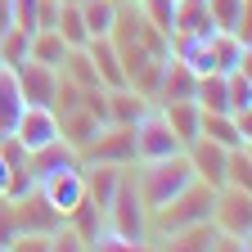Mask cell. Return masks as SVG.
I'll return each instance as SVG.
<instances>
[{"label":"cell","mask_w":252,"mask_h":252,"mask_svg":"<svg viewBox=\"0 0 252 252\" xmlns=\"http://www.w3.org/2000/svg\"><path fill=\"white\" fill-rule=\"evenodd\" d=\"M131 185H135V194L144 203V212L153 216L158 207H167L180 189L194 180V167H189V158L185 153H171V158H153V162H131Z\"/></svg>","instance_id":"cell-1"},{"label":"cell","mask_w":252,"mask_h":252,"mask_svg":"<svg viewBox=\"0 0 252 252\" xmlns=\"http://www.w3.org/2000/svg\"><path fill=\"white\" fill-rule=\"evenodd\" d=\"M104 216H108V225H113L117 234H126L135 248L149 243V212H144V203H140V194H135V185H131V167H126V176H122V185H117L113 203L104 207Z\"/></svg>","instance_id":"cell-2"},{"label":"cell","mask_w":252,"mask_h":252,"mask_svg":"<svg viewBox=\"0 0 252 252\" xmlns=\"http://www.w3.org/2000/svg\"><path fill=\"white\" fill-rule=\"evenodd\" d=\"M131 140H135V162H153V158H171V153H185V144L176 140V131L167 126L162 108L149 104L144 117L131 126Z\"/></svg>","instance_id":"cell-3"},{"label":"cell","mask_w":252,"mask_h":252,"mask_svg":"<svg viewBox=\"0 0 252 252\" xmlns=\"http://www.w3.org/2000/svg\"><path fill=\"white\" fill-rule=\"evenodd\" d=\"M212 225L225 230V234H239V239H252V198H248V189H234V185L216 189V198H212Z\"/></svg>","instance_id":"cell-4"},{"label":"cell","mask_w":252,"mask_h":252,"mask_svg":"<svg viewBox=\"0 0 252 252\" xmlns=\"http://www.w3.org/2000/svg\"><path fill=\"white\" fill-rule=\"evenodd\" d=\"M9 135H14L27 153H36V149H45V144L59 140V113L45 108V104H23V113H18V122H14Z\"/></svg>","instance_id":"cell-5"},{"label":"cell","mask_w":252,"mask_h":252,"mask_svg":"<svg viewBox=\"0 0 252 252\" xmlns=\"http://www.w3.org/2000/svg\"><path fill=\"white\" fill-rule=\"evenodd\" d=\"M36 194L59 212V216H68L81 198H86V180H81V162H72V167H63V171H54V176H45V180H36Z\"/></svg>","instance_id":"cell-6"},{"label":"cell","mask_w":252,"mask_h":252,"mask_svg":"<svg viewBox=\"0 0 252 252\" xmlns=\"http://www.w3.org/2000/svg\"><path fill=\"white\" fill-rule=\"evenodd\" d=\"M81 162H117V167H131L135 162L131 126H104V131L81 149Z\"/></svg>","instance_id":"cell-7"},{"label":"cell","mask_w":252,"mask_h":252,"mask_svg":"<svg viewBox=\"0 0 252 252\" xmlns=\"http://www.w3.org/2000/svg\"><path fill=\"white\" fill-rule=\"evenodd\" d=\"M185 158H189V167H194V180H203V185H212V189L225 185V158H230L225 144L198 135V140L185 144Z\"/></svg>","instance_id":"cell-8"},{"label":"cell","mask_w":252,"mask_h":252,"mask_svg":"<svg viewBox=\"0 0 252 252\" xmlns=\"http://www.w3.org/2000/svg\"><path fill=\"white\" fill-rule=\"evenodd\" d=\"M18 90H23V99L27 104H54V90H59V68H45V63H36V59H23L18 63Z\"/></svg>","instance_id":"cell-9"},{"label":"cell","mask_w":252,"mask_h":252,"mask_svg":"<svg viewBox=\"0 0 252 252\" xmlns=\"http://www.w3.org/2000/svg\"><path fill=\"white\" fill-rule=\"evenodd\" d=\"M122 176H126V167H117V162H81L86 198H94L99 207H108V203H113V194H117Z\"/></svg>","instance_id":"cell-10"},{"label":"cell","mask_w":252,"mask_h":252,"mask_svg":"<svg viewBox=\"0 0 252 252\" xmlns=\"http://www.w3.org/2000/svg\"><path fill=\"white\" fill-rule=\"evenodd\" d=\"M86 54H90V63H94V77H99V86H104V90L126 86V72H122L117 45H113L108 36H90V41H86Z\"/></svg>","instance_id":"cell-11"},{"label":"cell","mask_w":252,"mask_h":252,"mask_svg":"<svg viewBox=\"0 0 252 252\" xmlns=\"http://www.w3.org/2000/svg\"><path fill=\"white\" fill-rule=\"evenodd\" d=\"M194 90H198V72H189L180 59L167 54V63H162V81H158L153 104H167V99H194Z\"/></svg>","instance_id":"cell-12"},{"label":"cell","mask_w":252,"mask_h":252,"mask_svg":"<svg viewBox=\"0 0 252 252\" xmlns=\"http://www.w3.org/2000/svg\"><path fill=\"white\" fill-rule=\"evenodd\" d=\"M207 50H212V63L216 72H234V68H248V36H239V32H212L207 36Z\"/></svg>","instance_id":"cell-13"},{"label":"cell","mask_w":252,"mask_h":252,"mask_svg":"<svg viewBox=\"0 0 252 252\" xmlns=\"http://www.w3.org/2000/svg\"><path fill=\"white\" fill-rule=\"evenodd\" d=\"M104 131V122L99 117H90L86 108H68V113H59V140L68 144V149H77V158H81V149Z\"/></svg>","instance_id":"cell-14"},{"label":"cell","mask_w":252,"mask_h":252,"mask_svg":"<svg viewBox=\"0 0 252 252\" xmlns=\"http://www.w3.org/2000/svg\"><path fill=\"white\" fill-rule=\"evenodd\" d=\"M216 23L207 14L203 0H176V14H171V36H212Z\"/></svg>","instance_id":"cell-15"},{"label":"cell","mask_w":252,"mask_h":252,"mask_svg":"<svg viewBox=\"0 0 252 252\" xmlns=\"http://www.w3.org/2000/svg\"><path fill=\"white\" fill-rule=\"evenodd\" d=\"M158 108H162V117H167V126L176 131V140H180V144L198 140V122H203L198 99H167V104H158Z\"/></svg>","instance_id":"cell-16"},{"label":"cell","mask_w":252,"mask_h":252,"mask_svg":"<svg viewBox=\"0 0 252 252\" xmlns=\"http://www.w3.org/2000/svg\"><path fill=\"white\" fill-rule=\"evenodd\" d=\"M144 108H149V99H144V94H135L131 86L108 90V126H135V122L144 117Z\"/></svg>","instance_id":"cell-17"},{"label":"cell","mask_w":252,"mask_h":252,"mask_svg":"<svg viewBox=\"0 0 252 252\" xmlns=\"http://www.w3.org/2000/svg\"><path fill=\"white\" fill-rule=\"evenodd\" d=\"M23 104H27V99H23V90H18V72L0 63V135L14 131V122H18V113H23Z\"/></svg>","instance_id":"cell-18"},{"label":"cell","mask_w":252,"mask_h":252,"mask_svg":"<svg viewBox=\"0 0 252 252\" xmlns=\"http://www.w3.org/2000/svg\"><path fill=\"white\" fill-rule=\"evenodd\" d=\"M158 243H162V248H176V252H203V248L216 243V225H212V220H194V225H185V230L158 239Z\"/></svg>","instance_id":"cell-19"},{"label":"cell","mask_w":252,"mask_h":252,"mask_svg":"<svg viewBox=\"0 0 252 252\" xmlns=\"http://www.w3.org/2000/svg\"><path fill=\"white\" fill-rule=\"evenodd\" d=\"M212 23L220 32H239V36H248V0H203Z\"/></svg>","instance_id":"cell-20"},{"label":"cell","mask_w":252,"mask_h":252,"mask_svg":"<svg viewBox=\"0 0 252 252\" xmlns=\"http://www.w3.org/2000/svg\"><path fill=\"white\" fill-rule=\"evenodd\" d=\"M72 45L59 36L54 27H41V32H32V50H27V59H36V63H45V68H59L63 63V54H68Z\"/></svg>","instance_id":"cell-21"},{"label":"cell","mask_w":252,"mask_h":252,"mask_svg":"<svg viewBox=\"0 0 252 252\" xmlns=\"http://www.w3.org/2000/svg\"><path fill=\"white\" fill-rule=\"evenodd\" d=\"M81 23L90 36H108L113 32V18H117V0H81Z\"/></svg>","instance_id":"cell-22"},{"label":"cell","mask_w":252,"mask_h":252,"mask_svg":"<svg viewBox=\"0 0 252 252\" xmlns=\"http://www.w3.org/2000/svg\"><path fill=\"white\" fill-rule=\"evenodd\" d=\"M54 32H59V36L68 41L72 50L90 41V32H86V23H81V9L72 5V0H63V5H59V18H54Z\"/></svg>","instance_id":"cell-23"},{"label":"cell","mask_w":252,"mask_h":252,"mask_svg":"<svg viewBox=\"0 0 252 252\" xmlns=\"http://www.w3.org/2000/svg\"><path fill=\"white\" fill-rule=\"evenodd\" d=\"M225 99H230V113H252V81H248V68L225 72Z\"/></svg>","instance_id":"cell-24"},{"label":"cell","mask_w":252,"mask_h":252,"mask_svg":"<svg viewBox=\"0 0 252 252\" xmlns=\"http://www.w3.org/2000/svg\"><path fill=\"white\" fill-rule=\"evenodd\" d=\"M27 50H32V36H27V32H18V27L0 32V63H5V68H18V63L27 59Z\"/></svg>","instance_id":"cell-25"},{"label":"cell","mask_w":252,"mask_h":252,"mask_svg":"<svg viewBox=\"0 0 252 252\" xmlns=\"http://www.w3.org/2000/svg\"><path fill=\"white\" fill-rule=\"evenodd\" d=\"M225 185H234V189L252 185V158H248V149H230V158H225Z\"/></svg>","instance_id":"cell-26"},{"label":"cell","mask_w":252,"mask_h":252,"mask_svg":"<svg viewBox=\"0 0 252 252\" xmlns=\"http://www.w3.org/2000/svg\"><path fill=\"white\" fill-rule=\"evenodd\" d=\"M135 5H140L144 23H153L158 32H167V36H171V14H176V0H135Z\"/></svg>","instance_id":"cell-27"},{"label":"cell","mask_w":252,"mask_h":252,"mask_svg":"<svg viewBox=\"0 0 252 252\" xmlns=\"http://www.w3.org/2000/svg\"><path fill=\"white\" fill-rule=\"evenodd\" d=\"M9 18H14V27L18 32H36V0H9Z\"/></svg>","instance_id":"cell-28"},{"label":"cell","mask_w":252,"mask_h":252,"mask_svg":"<svg viewBox=\"0 0 252 252\" xmlns=\"http://www.w3.org/2000/svg\"><path fill=\"white\" fill-rule=\"evenodd\" d=\"M9 171H14V167H9V158L0 153V194H5V185H9Z\"/></svg>","instance_id":"cell-29"},{"label":"cell","mask_w":252,"mask_h":252,"mask_svg":"<svg viewBox=\"0 0 252 252\" xmlns=\"http://www.w3.org/2000/svg\"><path fill=\"white\" fill-rule=\"evenodd\" d=\"M14 18H9V0H0V32H9Z\"/></svg>","instance_id":"cell-30"},{"label":"cell","mask_w":252,"mask_h":252,"mask_svg":"<svg viewBox=\"0 0 252 252\" xmlns=\"http://www.w3.org/2000/svg\"><path fill=\"white\" fill-rule=\"evenodd\" d=\"M72 5H81V0H72Z\"/></svg>","instance_id":"cell-31"}]
</instances>
